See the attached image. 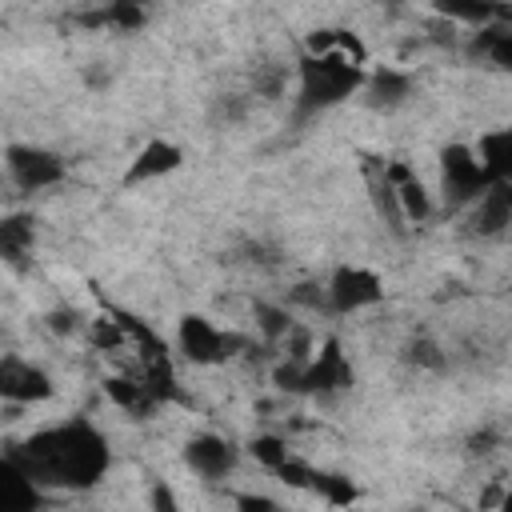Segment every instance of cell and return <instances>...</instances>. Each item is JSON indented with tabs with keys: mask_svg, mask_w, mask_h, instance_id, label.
I'll return each mask as SVG.
<instances>
[{
	"mask_svg": "<svg viewBox=\"0 0 512 512\" xmlns=\"http://www.w3.org/2000/svg\"><path fill=\"white\" fill-rule=\"evenodd\" d=\"M176 344H180V352L192 364H204V368L208 364H224L228 356H236L244 348V340L232 328H220L208 316H184L180 320V332H176Z\"/></svg>",
	"mask_w": 512,
	"mask_h": 512,
	"instance_id": "1",
	"label": "cell"
},
{
	"mask_svg": "<svg viewBox=\"0 0 512 512\" xmlns=\"http://www.w3.org/2000/svg\"><path fill=\"white\" fill-rule=\"evenodd\" d=\"M324 300L332 312H364L384 300V280L364 264H340L324 284Z\"/></svg>",
	"mask_w": 512,
	"mask_h": 512,
	"instance_id": "2",
	"label": "cell"
},
{
	"mask_svg": "<svg viewBox=\"0 0 512 512\" xmlns=\"http://www.w3.org/2000/svg\"><path fill=\"white\" fill-rule=\"evenodd\" d=\"M0 396H4V404H24V408H32V404L52 400V396H56V384H52V376H48L40 364H32V360L20 356V352H8V356L0 360Z\"/></svg>",
	"mask_w": 512,
	"mask_h": 512,
	"instance_id": "3",
	"label": "cell"
},
{
	"mask_svg": "<svg viewBox=\"0 0 512 512\" xmlns=\"http://www.w3.org/2000/svg\"><path fill=\"white\" fill-rule=\"evenodd\" d=\"M4 168H8V180L20 192H44V188L64 180V160L56 152H44V148H32V144H8Z\"/></svg>",
	"mask_w": 512,
	"mask_h": 512,
	"instance_id": "4",
	"label": "cell"
},
{
	"mask_svg": "<svg viewBox=\"0 0 512 512\" xmlns=\"http://www.w3.org/2000/svg\"><path fill=\"white\" fill-rule=\"evenodd\" d=\"M184 464L200 476V480H224L236 472L240 464V448L232 440H224L220 432H200L184 444Z\"/></svg>",
	"mask_w": 512,
	"mask_h": 512,
	"instance_id": "5",
	"label": "cell"
},
{
	"mask_svg": "<svg viewBox=\"0 0 512 512\" xmlns=\"http://www.w3.org/2000/svg\"><path fill=\"white\" fill-rule=\"evenodd\" d=\"M180 164H184V152H180L172 140L156 136V140H148V144L128 160V168H124V184H148V180H160V176L176 172Z\"/></svg>",
	"mask_w": 512,
	"mask_h": 512,
	"instance_id": "6",
	"label": "cell"
},
{
	"mask_svg": "<svg viewBox=\"0 0 512 512\" xmlns=\"http://www.w3.org/2000/svg\"><path fill=\"white\" fill-rule=\"evenodd\" d=\"M40 492L44 488L16 460L4 456V468H0V512H36Z\"/></svg>",
	"mask_w": 512,
	"mask_h": 512,
	"instance_id": "7",
	"label": "cell"
},
{
	"mask_svg": "<svg viewBox=\"0 0 512 512\" xmlns=\"http://www.w3.org/2000/svg\"><path fill=\"white\" fill-rule=\"evenodd\" d=\"M360 92L368 96L372 108L392 112V108L408 104V96H412V80H408L404 72H396V68H376V72H368V80H364Z\"/></svg>",
	"mask_w": 512,
	"mask_h": 512,
	"instance_id": "8",
	"label": "cell"
},
{
	"mask_svg": "<svg viewBox=\"0 0 512 512\" xmlns=\"http://www.w3.org/2000/svg\"><path fill=\"white\" fill-rule=\"evenodd\" d=\"M232 512H284L268 492H240L232 500Z\"/></svg>",
	"mask_w": 512,
	"mask_h": 512,
	"instance_id": "9",
	"label": "cell"
},
{
	"mask_svg": "<svg viewBox=\"0 0 512 512\" xmlns=\"http://www.w3.org/2000/svg\"><path fill=\"white\" fill-rule=\"evenodd\" d=\"M496 512H512V488H504V496H500V504H496Z\"/></svg>",
	"mask_w": 512,
	"mask_h": 512,
	"instance_id": "10",
	"label": "cell"
}]
</instances>
